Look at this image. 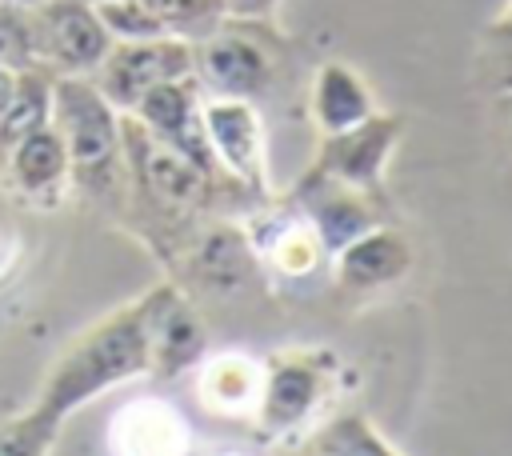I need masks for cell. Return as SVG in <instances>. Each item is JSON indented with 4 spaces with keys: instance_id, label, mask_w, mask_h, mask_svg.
I'll use <instances>...</instances> for the list:
<instances>
[{
    "instance_id": "7",
    "label": "cell",
    "mask_w": 512,
    "mask_h": 456,
    "mask_svg": "<svg viewBox=\"0 0 512 456\" xmlns=\"http://www.w3.org/2000/svg\"><path fill=\"white\" fill-rule=\"evenodd\" d=\"M404 132V120L392 116V112H372L364 124L348 128V132H332L320 140L316 148V160H312V172L320 176H332L372 200H380L384 192V168H388V156L396 148Z\"/></svg>"
},
{
    "instance_id": "10",
    "label": "cell",
    "mask_w": 512,
    "mask_h": 456,
    "mask_svg": "<svg viewBox=\"0 0 512 456\" xmlns=\"http://www.w3.org/2000/svg\"><path fill=\"white\" fill-rule=\"evenodd\" d=\"M292 208L312 224V232L320 236L324 252H340L344 244H352L356 236H364L368 228H376V200L332 180L320 172H304L292 188Z\"/></svg>"
},
{
    "instance_id": "19",
    "label": "cell",
    "mask_w": 512,
    "mask_h": 456,
    "mask_svg": "<svg viewBox=\"0 0 512 456\" xmlns=\"http://www.w3.org/2000/svg\"><path fill=\"white\" fill-rule=\"evenodd\" d=\"M252 248H256V256H264L288 280H300V276L316 272V264L324 260V244H320V236L312 232V224L300 212L280 216L272 224V236L260 240V244H252Z\"/></svg>"
},
{
    "instance_id": "4",
    "label": "cell",
    "mask_w": 512,
    "mask_h": 456,
    "mask_svg": "<svg viewBox=\"0 0 512 456\" xmlns=\"http://www.w3.org/2000/svg\"><path fill=\"white\" fill-rule=\"evenodd\" d=\"M192 76V40L184 36H152V40H116L104 64L92 72L96 88L112 100V108L132 112L152 88Z\"/></svg>"
},
{
    "instance_id": "15",
    "label": "cell",
    "mask_w": 512,
    "mask_h": 456,
    "mask_svg": "<svg viewBox=\"0 0 512 456\" xmlns=\"http://www.w3.org/2000/svg\"><path fill=\"white\" fill-rule=\"evenodd\" d=\"M256 260H260L256 248H252V240H248L240 228L216 224V228H208V232L196 240V248L188 252V272H192L208 292L228 296V292H236V288L252 276Z\"/></svg>"
},
{
    "instance_id": "12",
    "label": "cell",
    "mask_w": 512,
    "mask_h": 456,
    "mask_svg": "<svg viewBox=\"0 0 512 456\" xmlns=\"http://www.w3.org/2000/svg\"><path fill=\"white\" fill-rule=\"evenodd\" d=\"M0 176L12 184V192H20L24 200H32V204H40V208H56V204H60V196H64L72 172H68L64 140H60V132L52 128V120H48L44 128H36L32 136H24V140L8 152Z\"/></svg>"
},
{
    "instance_id": "9",
    "label": "cell",
    "mask_w": 512,
    "mask_h": 456,
    "mask_svg": "<svg viewBox=\"0 0 512 456\" xmlns=\"http://www.w3.org/2000/svg\"><path fill=\"white\" fill-rule=\"evenodd\" d=\"M204 128L216 164L248 192L268 188V156H264V124L252 100L204 96Z\"/></svg>"
},
{
    "instance_id": "8",
    "label": "cell",
    "mask_w": 512,
    "mask_h": 456,
    "mask_svg": "<svg viewBox=\"0 0 512 456\" xmlns=\"http://www.w3.org/2000/svg\"><path fill=\"white\" fill-rule=\"evenodd\" d=\"M132 116L152 132L160 136L168 148H176L180 156H188L196 168H204L208 176L220 172L216 156H212V144H208V128H204V92L196 84V76H180V80H168L160 88H152L136 108Z\"/></svg>"
},
{
    "instance_id": "22",
    "label": "cell",
    "mask_w": 512,
    "mask_h": 456,
    "mask_svg": "<svg viewBox=\"0 0 512 456\" xmlns=\"http://www.w3.org/2000/svg\"><path fill=\"white\" fill-rule=\"evenodd\" d=\"M0 64L12 72L36 68L40 52H36V28H32V12L16 8V4H0Z\"/></svg>"
},
{
    "instance_id": "11",
    "label": "cell",
    "mask_w": 512,
    "mask_h": 456,
    "mask_svg": "<svg viewBox=\"0 0 512 456\" xmlns=\"http://www.w3.org/2000/svg\"><path fill=\"white\" fill-rule=\"evenodd\" d=\"M192 76H196L204 96L252 100L268 84L272 60L252 36L216 28L200 44H192Z\"/></svg>"
},
{
    "instance_id": "6",
    "label": "cell",
    "mask_w": 512,
    "mask_h": 456,
    "mask_svg": "<svg viewBox=\"0 0 512 456\" xmlns=\"http://www.w3.org/2000/svg\"><path fill=\"white\" fill-rule=\"evenodd\" d=\"M120 136H124V168H128V176L156 204H164V208H196V204L208 200L216 176H208L188 156H180L160 136H152L132 112H120Z\"/></svg>"
},
{
    "instance_id": "17",
    "label": "cell",
    "mask_w": 512,
    "mask_h": 456,
    "mask_svg": "<svg viewBox=\"0 0 512 456\" xmlns=\"http://www.w3.org/2000/svg\"><path fill=\"white\" fill-rule=\"evenodd\" d=\"M52 84H56V72L44 68V64L20 72L16 96H12V104H8L4 116H0V168H4L8 152H12L24 136H32L36 128L48 124V116H52Z\"/></svg>"
},
{
    "instance_id": "2",
    "label": "cell",
    "mask_w": 512,
    "mask_h": 456,
    "mask_svg": "<svg viewBox=\"0 0 512 456\" xmlns=\"http://www.w3.org/2000/svg\"><path fill=\"white\" fill-rule=\"evenodd\" d=\"M48 120L64 140L72 184L92 196H108L124 172L120 108H112L92 76H56Z\"/></svg>"
},
{
    "instance_id": "3",
    "label": "cell",
    "mask_w": 512,
    "mask_h": 456,
    "mask_svg": "<svg viewBox=\"0 0 512 456\" xmlns=\"http://www.w3.org/2000/svg\"><path fill=\"white\" fill-rule=\"evenodd\" d=\"M332 368H336V360L316 348H308V352L296 348V352H280L276 360H268L264 380H260V400H256V432L284 436V432L300 428L328 396Z\"/></svg>"
},
{
    "instance_id": "18",
    "label": "cell",
    "mask_w": 512,
    "mask_h": 456,
    "mask_svg": "<svg viewBox=\"0 0 512 456\" xmlns=\"http://www.w3.org/2000/svg\"><path fill=\"white\" fill-rule=\"evenodd\" d=\"M260 380L264 368H256L248 356H212L200 372V400L220 416H236L240 408L256 412Z\"/></svg>"
},
{
    "instance_id": "1",
    "label": "cell",
    "mask_w": 512,
    "mask_h": 456,
    "mask_svg": "<svg viewBox=\"0 0 512 456\" xmlns=\"http://www.w3.org/2000/svg\"><path fill=\"white\" fill-rule=\"evenodd\" d=\"M168 296L172 284H156L72 340L40 384L32 412L64 428L76 408L92 404L116 384H128L132 376H144L152 364V320Z\"/></svg>"
},
{
    "instance_id": "20",
    "label": "cell",
    "mask_w": 512,
    "mask_h": 456,
    "mask_svg": "<svg viewBox=\"0 0 512 456\" xmlns=\"http://www.w3.org/2000/svg\"><path fill=\"white\" fill-rule=\"evenodd\" d=\"M308 456H400L368 416L360 412H344L332 416L308 444Z\"/></svg>"
},
{
    "instance_id": "21",
    "label": "cell",
    "mask_w": 512,
    "mask_h": 456,
    "mask_svg": "<svg viewBox=\"0 0 512 456\" xmlns=\"http://www.w3.org/2000/svg\"><path fill=\"white\" fill-rule=\"evenodd\" d=\"M96 16L108 28L112 44L116 40H152V36H168L164 20L152 12V4L144 0H96Z\"/></svg>"
},
{
    "instance_id": "16",
    "label": "cell",
    "mask_w": 512,
    "mask_h": 456,
    "mask_svg": "<svg viewBox=\"0 0 512 456\" xmlns=\"http://www.w3.org/2000/svg\"><path fill=\"white\" fill-rule=\"evenodd\" d=\"M376 112L372 104V92L368 84L340 60H328L316 68V80H312V120L324 136L332 132H348L356 124H364L368 116Z\"/></svg>"
},
{
    "instance_id": "27",
    "label": "cell",
    "mask_w": 512,
    "mask_h": 456,
    "mask_svg": "<svg viewBox=\"0 0 512 456\" xmlns=\"http://www.w3.org/2000/svg\"><path fill=\"white\" fill-rule=\"evenodd\" d=\"M240 4H256V0H240Z\"/></svg>"
},
{
    "instance_id": "25",
    "label": "cell",
    "mask_w": 512,
    "mask_h": 456,
    "mask_svg": "<svg viewBox=\"0 0 512 456\" xmlns=\"http://www.w3.org/2000/svg\"><path fill=\"white\" fill-rule=\"evenodd\" d=\"M496 32H500V36H512V8H508V12L500 16V24H496Z\"/></svg>"
},
{
    "instance_id": "13",
    "label": "cell",
    "mask_w": 512,
    "mask_h": 456,
    "mask_svg": "<svg viewBox=\"0 0 512 456\" xmlns=\"http://www.w3.org/2000/svg\"><path fill=\"white\" fill-rule=\"evenodd\" d=\"M408 272H412V244L384 224L368 228L364 236H356L336 252V280L348 292H376L404 280Z\"/></svg>"
},
{
    "instance_id": "14",
    "label": "cell",
    "mask_w": 512,
    "mask_h": 456,
    "mask_svg": "<svg viewBox=\"0 0 512 456\" xmlns=\"http://www.w3.org/2000/svg\"><path fill=\"white\" fill-rule=\"evenodd\" d=\"M204 356H208V332H204L200 316L192 312V304L172 288V296L160 304V312L152 320V364H148V376L168 380V376L192 368Z\"/></svg>"
},
{
    "instance_id": "28",
    "label": "cell",
    "mask_w": 512,
    "mask_h": 456,
    "mask_svg": "<svg viewBox=\"0 0 512 456\" xmlns=\"http://www.w3.org/2000/svg\"><path fill=\"white\" fill-rule=\"evenodd\" d=\"M148 4H152V0H148Z\"/></svg>"
},
{
    "instance_id": "5",
    "label": "cell",
    "mask_w": 512,
    "mask_h": 456,
    "mask_svg": "<svg viewBox=\"0 0 512 456\" xmlns=\"http://www.w3.org/2000/svg\"><path fill=\"white\" fill-rule=\"evenodd\" d=\"M28 12L44 68L56 76H92L104 64L112 36L100 24L92 0H40Z\"/></svg>"
},
{
    "instance_id": "24",
    "label": "cell",
    "mask_w": 512,
    "mask_h": 456,
    "mask_svg": "<svg viewBox=\"0 0 512 456\" xmlns=\"http://www.w3.org/2000/svg\"><path fill=\"white\" fill-rule=\"evenodd\" d=\"M16 80H20V72H12V68L0 64V116H4V108L12 104V96H16Z\"/></svg>"
},
{
    "instance_id": "26",
    "label": "cell",
    "mask_w": 512,
    "mask_h": 456,
    "mask_svg": "<svg viewBox=\"0 0 512 456\" xmlns=\"http://www.w3.org/2000/svg\"><path fill=\"white\" fill-rule=\"evenodd\" d=\"M0 4H16V8H32V4H40V0H0Z\"/></svg>"
},
{
    "instance_id": "23",
    "label": "cell",
    "mask_w": 512,
    "mask_h": 456,
    "mask_svg": "<svg viewBox=\"0 0 512 456\" xmlns=\"http://www.w3.org/2000/svg\"><path fill=\"white\" fill-rule=\"evenodd\" d=\"M56 436H60V424H52L28 408V412L12 416L8 424H0V456H48Z\"/></svg>"
}]
</instances>
